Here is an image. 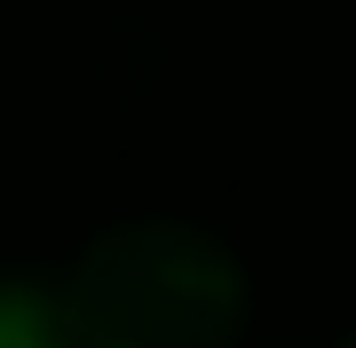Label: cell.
<instances>
[{
	"label": "cell",
	"mask_w": 356,
	"mask_h": 348,
	"mask_svg": "<svg viewBox=\"0 0 356 348\" xmlns=\"http://www.w3.org/2000/svg\"><path fill=\"white\" fill-rule=\"evenodd\" d=\"M64 324L72 348H238L245 270L191 222H119L72 261Z\"/></svg>",
	"instance_id": "obj_1"
},
{
	"label": "cell",
	"mask_w": 356,
	"mask_h": 348,
	"mask_svg": "<svg viewBox=\"0 0 356 348\" xmlns=\"http://www.w3.org/2000/svg\"><path fill=\"white\" fill-rule=\"evenodd\" d=\"M0 348H72L64 293L40 277H0Z\"/></svg>",
	"instance_id": "obj_2"
},
{
	"label": "cell",
	"mask_w": 356,
	"mask_h": 348,
	"mask_svg": "<svg viewBox=\"0 0 356 348\" xmlns=\"http://www.w3.org/2000/svg\"><path fill=\"white\" fill-rule=\"evenodd\" d=\"M332 348H356V333H348V340H332Z\"/></svg>",
	"instance_id": "obj_3"
}]
</instances>
